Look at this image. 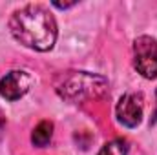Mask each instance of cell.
Here are the masks:
<instances>
[{"instance_id":"cell-10","label":"cell","mask_w":157,"mask_h":155,"mask_svg":"<svg viewBox=\"0 0 157 155\" xmlns=\"http://www.w3.org/2000/svg\"><path fill=\"white\" fill-rule=\"evenodd\" d=\"M157 122V91H155V110H154V115L150 119V124H155Z\"/></svg>"},{"instance_id":"cell-4","label":"cell","mask_w":157,"mask_h":155,"mask_svg":"<svg viewBox=\"0 0 157 155\" xmlns=\"http://www.w3.org/2000/svg\"><path fill=\"white\" fill-rule=\"evenodd\" d=\"M143 95L141 93H135V91H130V93H124L119 100L117 108H115V113H117V120L133 130L141 124L143 120Z\"/></svg>"},{"instance_id":"cell-6","label":"cell","mask_w":157,"mask_h":155,"mask_svg":"<svg viewBox=\"0 0 157 155\" xmlns=\"http://www.w3.org/2000/svg\"><path fill=\"white\" fill-rule=\"evenodd\" d=\"M51 137H53V122L51 120H42L35 126V130L31 133V142L37 148H44V146L49 144Z\"/></svg>"},{"instance_id":"cell-1","label":"cell","mask_w":157,"mask_h":155,"mask_svg":"<svg viewBox=\"0 0 157 155\" xmlns=\"http://www.w3.org/2000/svg\"><path fill=\"white\" fill-rule=\"evenodd\" d=\"M13 39L35 51H49L57 40L55 17L40 4H28L13 11L9 18Z\"/></svg>"},{"instance_id":"cell-8","label":"cell","mask_w":157,"mask_h":155,"mask_svg":"<svg viewBox=\"0 0 157 155\" xmlns=\"http://www.w3.org/2000/svg\"><path fill=\"white\" fill-rule=\"evenodd\" d=\"M4 133H6V117H4L2 110H0V142L4 139Z\"/></svg>"},{"instance_id":"cell-5","label":"cell","mask_w":157,"mask_h":155,"mask_svg":"<svg viewBox=\"0 0 157 155\" xmlns=\"http://www.w3.org/2000/svg\"><path fill=\"white\" fill-rule=\"evenodd\" d=\"M33 84V77L24 70H13L0 78V97L6 100L22 99Z\"/></svg>"},{"instance_id":"cell-7","label":"cell","mask_w":157,"mask_h":155,"mask_svg":"<svg viewBox=\"0 0 157 155\" xmlns=\"http://www.w3.org/2000/svg\"><path fill=\"white\" fill-rule=\"evenodd\" d=\"M97 155H128V142L124 139H113L106 142Z\"/></svg>"},{"instance_id":"cell-9","label":"cell","mask_w":157,"mask_h":155,"mask_svg":"<svg viewBox=\"0 0 157 155\" xmlns=\"http://www.w3.org/2000/svg\"><path fill=\"white\" fill-rule=\"evenodd\" d=\"M53 6H55V7H59V9H70V7L77 6V2H70V4H60V2H53Z\"/></svg>"},{"instance_id":"cell-2","label":"cell","mask_w":157,"mask_h":155,"mask_svg":"<svg viewBox=\"0 0 157 155\" xmlns=\"http://www.w3.org/2000/svg\"><path fill=\"white\" fill-rule=\"evenodd\" d=\"M108 89V80L102 75L88 73V71H73L62 75V80L57 82V93L70 100L82 102L86 99H97Z\"/></svg>"},{"instance_id":"cell-3","label":"cell","mask_w":157,"mask_h":155,"mask_svg":"<svg viewBox=\"0 0 157 155\" xmlns=\"http://www.w3.org/2000/svg\"><path fill=\"white\" fill-rule=\"evenodd\" d=\"M133 66L144 78H157V40L141 35L133 40Z\"/></svg>"}]
</instances>
